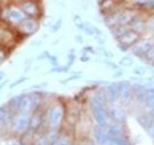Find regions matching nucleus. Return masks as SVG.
<instances>
[{"label":"nucleus","instance_id":"nucleus-17","mask_svg":"<svg viewBox=\"0 0 154 145\" xmlns=\"http://www.w3.org/2000/svg\"><path fill=\"white\" fill-rule=\"evenodd\" d=\"M144 104L148 108H154V88L146 89L144 95Z\"/></svg>","mask_w":154,"mask_h":145},{"label":"nucleus","instance_id":"nucleus-20","mask_svg":"<svg viewBox=\"0 0 154 145\" xmlns=\"http://www.w3.org/2000/svg\"><path fill=\"white\" fill-rule=\"evenodd\" d=\"M130 2L133 5V8L137 9V10H143L148 0H130Z\"/></svg>","mask_w":154,"mask_h":145},{"label":"nucleus","instance_id":"nucleus-24","mask_svg":"<svg viewBox=\"0 0 154 145\" xmlns=\"http://www.w3.org/2000/svg\"><path fill=\"white\" fill-rule=\"evenodd\" d=\"M73 21H74V24L78 27L80 30H82L83 29V26H84V22L83 21H82V18L80 16H78V14H76V16H74L73 18Z\"/></svg>","mask_w":154,"mask_h":145},{"label":"nucleus","instance_id":"nucleus-34","mask_svg":"<svg viewBox=\"0 0 154 145\" xmlns=\"http://www.w3.org/2000/svg\"><path fill=\"white\" fill-rule=\"evenodd\" d=\"M100 1H102V0H99V2H100Z\"/></svg>","mask_w":154,"mask_h":145},{"label":"nucleus","instance_id":"nucleus-33","mask_svg":"<svg viewBox=\"0 0 154 145\" xmlns=\"http://www.w3.org/2000/svg\"><path fill=\"white\" fill-rule=\"evenodd\" d=\"M81 60H82V61H88V60H89V57H82V58H81Z\"/></svg>","mask_w":154,"mask_h":145},{"label":"nucleus","instance_id":"nucleus-3","mask_svg":"<svg viewBox=\"0 0 154 145\" xmlns=\"http://www.w3.org/2000/svg\"><path fill=\"white\" fill-rule=\"evenodd\" d=\"M30 117L31 114H17L10 125L9 130L14 134L23 135L30 129Z\"/></svg>","mask_w":154,"mask_h":145},{"label":"nucleus","instance_id":"nucleus-8","mask_svg":"<svg viewBox=\"0 0 154 145\" xmlns=\"http://www.w3.org/2000/svg\"><path fill=\"white\" fill-rule=\"evenodd\" d=\"M139 10L133 7H124L117 12V21L118 24L122 25H128L132 21L134 17L139 13Z\"/></svg>","mask_w":154,"mask_h":145},{"label":"nucleus","instance_id":"nucleus-7","mask_svg":"<svg viewBox=\"0 0 154 145\" xmlns=\"http://www.w3.org/2000/svg\"><path fill=\"white\" fill-rule=\"evenodd\" d=\"M23 14L26 18H38L41 16V6L38 0H30V1L24 2L19 5Z\"/></svg>","mask_w":154,"mask_h":145},{"label":"nucleus","instance_id":"nucleus-31","mask_svg":"<svg viewBox=\"0 0 154 145\" xmlns=\"http://www.w3.org/2000/svg\"><path fill=\"white\" fill-rule=\"evenodd\" d=\"M93 29H94V33L95 34V35H97V37L100 36L101 34H102V32H101V31L99 30V28L95 27V26H93Z\"/></svg>","mask_w":154,"mask_h":145},{"label":"nucleus","instance_id":"nucleus-22","mask_svg":"<svg viewBox=\"0 0 154 145\" xmlns=\"http://www.w3.org/2000/svg\"><path fill=\"white\" fill-rule=\"evenodd\" d=\"M87 35H89V36H93L94 35V29H93V25L88 22H84V26H83V29H82Z\"/></svg>","mask_w":154,"mask_h":145},{"label":"nucleus","instance_id":"nucleus-19","mask_svg":"<svg viewBox=\"0 0 154 145\" xmlns=\"http://www.w3.org/2000/svg\"><path fill=\"white\" fill-rule=\"evenodd\" d=\"M146 27L149 30H154V13L148 14L146 17Z\"/></svg>","mask_w":154,"mask_h":145},{"label":"nucleus","instance_id":"nucleus-18","mask_svg":"<svg viewBox=\"0 0 154 145\" xmlns=\"http://www.w3.org/2000/svg\"><path fill=\"white\" fill-rule=\"evenodd\" d=\"M110 140L111 143L115 145H130L128 140H126L123 137H110Z\"/></svg>","mask_w":154,"mask_h":145},{"label":"nucleus","instance_id":"nucleus-10","mask_svg":"<svg viewBox=\"0 0 154 145\" xmlns=\"http://www.w3.org/2000/svg\"><path fill=\"white\" fill-rule=\"evenodd\" d=\"M140 39H141V34L130 28L122 37L118 39V42L119 44H122V45H124L130 48V47H132Z\"/></svg>","mask_w":154,"mask_h":145},{"label":"nucleus","instance_id":"nucleus-14","mask_svg":"<svg viewBox=\"0 0 154 145\" xmlns=\"http://www.w3.org/2000/svg\"><path fill=\"white\" fill-rule=\"evenodd\" d=\"M107 97L110 102L117 103L119 100V82H114L107 88Z\"/></svg>","mask_w":154,"mask_h":145},{"label":"nucleus","instance_id":"nucleus-4","mask_svg":"<svg viewBox=\"0 0 154 145\" xmlns=\"http://www.w3.org/2000/svg\"><path fill=\"white\" fill-rule=\"evenodd\" d=\"M1 13H4L3 17H1L4 22L14 24L16 26L26 18L25 14L21 11V9L19 7H17L16 4L13 5V6H8L6 8H4L1 11Z\"/></svg>","mask_w":154,"mask_h":145},{"label":"nucleus","instance_id":"nucleus-6","mask_svg":"<svg viewBox=\"0 0 154 145\" xmlns=\"http://www.w3.org/2000/svg\"><path fill=\"white\" fill-rule=\"evenodd\" d=\"M154 45V40L151 39H140V40L135 43L132 47H130L129 50L134 55L143 57L147 53V51L150 50L151 47Z\"/></svg>","mask_w":154,"mask_h":145},{"label":"nucleus","instance_id":"nucleus-28","mask_svg":"<svg viewBox=\"0 0 154 145\" xmlns=\"http://www.w3.org/2000/svg\"><path fill=\"white\" fill-rule=\"evenodd\" d=\"M61 25H62V19H59V21H57L51 26V31H52V32H56V31H58V30L60 29Z\"/></svg>","mask_w":154,"mask_h":145},{"label":"nucleus","instance_id":"nucleus-32","mask_svg":"<svg viewBox=\"0 0 154 145\" xmlns=\"http://www.w3.org/2000/svg\"><path fill=\"white\" fill-rule=\"evenodd\" d=\"M75 40L79 43H82L83 42V38H82V36H80V35H77V36H75Z\"/></svg>","mask_w":154,"mask_h":145},{"label":"nucleus","instance_id":"nucleus-16","mask_svg":"<svg viewBox=\"0 0 154 145\" xmlns=\"http://www.w3.org/2000/svg\"><path fill=\"white\" fill-rule=\"evenodd\" d=\"M110 29V32L111 34L115 37V39H118L122 37L123 34L126 32L127 30H129L130 27L128 25H122V24H117L113 27L109 28Z\"/></svg>","mask_w":154,"mask_h":145},{"label":"nucleus","instance_id":"nucleus-11","mask_svg":"<svg viewBox=\"0 0 154 145\" xmlns=\"http://www.w3.org/2000/svg\"><path fill=\"white\" fill-rule=\"evenodd\" d=\"M93 134H94V137L95 139V141L98 145H110L111 144L110 137L108 135L107 132L104 130V128L96 126L95 128H94Z\"/></svg>","mask_w":154,"mask_h":145},{"label":"nucleus","instance_id":"nucleus-5","mask_svg":"<svg viewBox=\"0 0 154 145\" xmlns=\"http://www.w3.org/2000/svg\"><path fill=\"white\" fill-rule=\"evenodd\" d=\"M38 27H40L38 19L33 18H25L20 23L16 26L17 32L23 36L33 35L38 30Z\"/></svg>","mask_w":154,"mask_h":145},{"label":"nucleus","instance_id":"nucleus-29","mask_svg":"<svg viewBox=\"0 0 154 145\" xmlns=\"http://www.w3.org/2000/svg\"><path fill=\"white\" fill-rule=\"evenodd\" d=\"M118 47H119L122 51H123V52L127 51V50H129V47H128L124 46V45H122V44H119V45H118Z\"/></svg>","mask_w":154,"mask_h":145},{"label":"nucleus","instance_id":"nucleus-12","mask_svg":"<svg viewBox=\"0 0 154 145\" xmlns=\"http://www.w3.org/2000/svg\"><path fill=\"white\" fill-rule=\"evenodd\" d=\"M129 27L133 29V30L137 31L138 33L142 34L143 31L146 29V17H143V14L138 13L136 16L134 17L132 21L130 22Z\"/></svg>","mask_w":154,"mask_h":145},{"label":"nucleus","instance_id":"nucleus-9","mask_svg":"<svg viewBox=\"0 0 154 145\" xmlns=\"http://www.w3.org/2000/svg\"><path fill=\"white\" fill-rule=\"evenodd\" d=\"M119 84V100L122 102V104L127 105L131 102L133 98V87L128 81H120Z\"/></svg>","mask_w":154,"mask_h":145},{"label":"nucleus","instance_id":"nucleus-25","mask_svg":"<svg viewBox=\"0 0 154 145\" xmlns=\"http://www.w3.org/2000/svg\"><path fill=\"white\" fill-rule=\"evenodd\" d=\"M146 130H147L148 134L150 135L151 137H153V138H154V116L151 118L150 122H149L148 126L146 127Z\"/></svg>","mask_w":154,"mask_h":145},{"label":"nucleus","instance_id":"nucleus-15","mask_svg":"<svg viewBox=\"0 0 154 145\" xmlns=\"http://www.w3.org/2000/svg\"><path fill=\"white\" fill-rule=\"evenodd\" d=\"M106 132H107L109 137H123V130L122 128V126L119 124H108L105 127Z\"/></svg>","mask_w":154,"mask_h":145},{"label":"nucleus","instance_id":"nucleus-27","mask_svg":"<svg viewBox=\"0 0 154 145\" xmlns=\"http://www.w3.org/2000/svg\"><path fill=\"white\" fill-rule=\"evenodd\" d=\"M143 57L148 61H152V62L154 61V45L151 47V48L147 51V53Z\"/></svg>","mask_w":154,"mask_h":145},{"label":"nucleus","instance_id":"nucleus-13","mask_svg":"<svg viewBox=\"0 0 154 145\" xmlns=\"http://www.w3.org/2000/svg\"><path fill=\"white\" fill-rule=\"evenodd\" d=\"M107 114H108V117L114 121V123L119 124V125L120 123H123L125 121V118H126V116H125L123 111L115 105L108 108Z\"/></svg>","mask_w":154,"mask_h":145},{"label":"nucleus","instance_id":"nucleus-26","mask_svg":"<svg viewBox=\"0 0 154 145\" xmlns=\"http://www.w3.org/2000/svg\"><path fill=\"white\" fill-rule=\"evenodd\" d=\"M146 67H137V68H135V69L133 70V72L135 75H137V76H143L144 74L146 72Z\"/></svg>","mask_w":154,"mask_h":145},{"label":"nucleus","instance_id":"nucleus-2","mask_svg":"<svg viewBox=\"0 0 154 145\" xmlns=\"http://www.w3.org/2000/svg\"><path fill=\"white\" fill-rule=\"evenodd\" d=\"M90 108L93 114V117L97 123V126L101 128H105L108 125V114L107 110L105 109L103 101L99 96L95 97L91 101Z\"/></svg>","mask_w":154,"mask_h":145},{"label":"nucleus","instance_id":"nucleus-21","mask_svg":"<svg viewBox=\"0 0 154 145\" xmlns=\"http://www.w3.org/2000/svg\"><path fill=\"white\" fill-rule=\"evenodd\" d=\"M8 51L9 48L5 47L3 46H0V64L6 60V58L8 57Z\"/></svg>","mask_w":154,"mask_h":145},{"label":"nucleus","instance_id":"nucleus-1","mask_svg":"<svg viewBox=\"0 0 154 145\" xmlns=\"http://www.w3.org/2000/svg\"><path fill=\"white\" fill-rule=\"evenodd\" d=\"M66 118V108L62 104H53L45 110V125L47 130L55 132Z\"/></svg>","mask_w":154,"mask_h":145},{"label":"nucleus","instance_id":"nucleus-30","mask_svg":"<svg viewBox=\"0 0 154 145\" xmlns=\"http://www.w3.org/2000/svg\"><path fill=\"white\" fill-rule=\"evenodd\" d=\"M27 1H30V0H12V2L14 3V4H17V5H20V4H22V3H24V2H27Z\"/></svg>","mask_w":154,"mask_h":145},{"label":"nucleus","instance_id":"nucleus-23","mask_svg":"<svg viewBox=\"0 0 154 145\" xmlns=\"http://www.w3.org/2000/svg\"><path fill=\"white\" fill-rule=\"evenodd\" d=\"M119 64L122 66H131L133 64V59L130 56H124L119 60Z\"/></svg>","mask_w":154,"mask_h":145}]
</instances>
